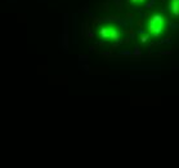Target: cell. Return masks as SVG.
<instances>
[{"label":"cell","instance_id":"obj_1","mask_svg":"<svg viewBox=\"0 0 179 168\" xmlns=\"http://www.w3.org/2000/svg\"><path fill=\"white\" fill-rule=\"evenodd\" d=\"M168 26H169V17L164 13H160V12L151 14L146 19L144 23L146 32L152 38H162L168 31Z\"/></svg>","mask_w":179,"mask_h":168},{"label":"cell","instance_id":"obj_2","mask_svg":"<svg viewBox=\"0 0 179 168\" xmlns=\"http://www.w3.org/2000/svg\"><path fill=\"white\" fill-rule=\"evenodd\" d=\"M98 35L102 38L106 42H120L124 36V32L123 30L117 26V25H113V23H106L103 26L99 27L98 30Z\"/></svg>","mask_w":179,"mask_h":168},{"label":"cell","instance_id":"obj_4","mask_svg":"<svg viewBox=\"0 0 179 168\" xmlns=\"http://www.w3.org/2000/svg\"><path fill=\"white\" fill-rule=\"evenodd\" d=\"M132 1L135 4V5H143V4L146 3V0H132Z\"/></svg>","mask_w":179,"mask_h":168},{"label":"cell","instance_id":"obj_3","mask_svg":"<svg viewBox=\"0 0 179 168\" xmlns=\"http://www.w3.org/2000/svg\"><path fill=\"white\" fill-rule=\"evenodd\" d=\"M169 9L173 17L179 18V0H170L169 3Z\"/></svg>","mask_w":179,"mask_h":168}]
</instances>
